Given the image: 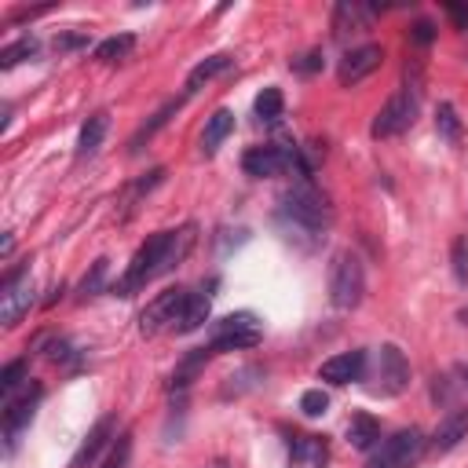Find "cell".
Segmentation results:
<instances>
[{
    "instance_id": "6",
    "label": "cell",
    "mask_w": 468,
    "mask_h": 468,
    "mask_svg": "<svg viewBox=\"0 0 468 468\" xmlns=\"http://www.w3.org/2000/svg\"><path fill=\"white\" fill-rule=\"evenodd\" d=\"M417 121V88L410 91V88H402V91H395L384 106H380V113L373 117V139H395V135H402L410 124Z\"/></svg>"
},
{
    "instance_id": "21",
    "label": "cell",
    "mask_w": 468,
    "mask_h": 468,
    "mask_svg": "<svg viewBox=\"0 0 468 468\" xmlns=\"http://www.w3.org/2000/svg\"><path fill=\"white\" fill-rule=\"evenodd\" d=\"M230 55H212V58H205V62H197L190 73H186V91H197L201 84H208L212 77H219L223 69H230Z\"/></svg>"
},
{
    "instance_id": "32",
    "label": "cell",
    "mask_w": 468,
    "mask_h": 468,
    "mask_svg": "<svg viewBox=\"0 0 468 468\" xmlns=\"http://www.w3.org/2000/svg\"><path fill=\"white\" fill-rule=\"evenodd\" d=\"M300 410H303V417H322L329 410V395L322 388H311L300 395Z\"/></svg>"
},
{
    "instance_id": "23",
    "label": "cell",
    "mask_w": 468,
    "mask_h": 468,
    "mask_svg": "<svg viewBox=\"0 0 468 468\" xmlns=\"http://www.w3.org/2000/svg\"><path fill=\"white\" fill-rule=\"evenodd\" d=\"M208 358H212V351H208V347H194V351H190V355H186V358L176 366V373H172V388H186V384L197 377V369H201Z\"/></svg>"
},
{
    "instance_id": "8",
    "label": "cell",
    "mask_w": 468,
    "mask_h": 468,
    "mask_svg": "<svg viewBox=\"0 0 468 468\" xmlns=\"http://www.w3.org/2000/svg\"><path fill=\"white\" fill-rule=\"evenodd\" d=\"M420 453H424V435L417 428H402L377 446V453L366 461V468H410Z\"/></svg>"
},
{
    "instance_id": "31",
    "label": "cell",
    "mask_w": 468,
    "mask_h": 468,
    "mask_svg": "<svg viewBox=\"0 0 468 468\" xmlns=\"http://www.w3.org/2000/svg\"><path fill=\"white\" fill-rule=\"evenodd\" d=\"M26 377V358H15V362H7L4 366V373H0V391H4V402L15 395V388H18V380Z\"/></svg>"
},
{
    "instance_id": "12",
    "label": "cell",
    "mask_w": 468,
    "mask_h": 468,
    "mask_svg": "<svg viewBox=\"0 0 468 468\" xmlns=\"http://www.w3.org/2000/svg\"><path fill=\"white\" fill-rule=\"evenodd\" d=\"M380 58H384L380 44H362V48H351V51H344V58H340V66H336V80H340L344 88H351V84L366 80V77H369V73L380 66Z\"/></svg>"
},
{
    "instance_id": "16",
    "label": "cell",
    "mask_w": 468,
    "mask_h": 468,
    "mask_svg": "<svg viewBox=\"0 0 468 468\" xmlns=\"http://www.w3.org/2000/svg\"><path fill=\"white\" fill-rule=\"evenodd\" d=\"M369 22H373V7H366V4L344 0V4L333 7V33H336L340 40H344L347 33H362V29H369Z\"/></svg>"
},
{
    "instance_id": "10",
    "label": "cell",
    "mask_w": 468,
    "mask_h": 468,
    "mask_svg": "<svg viewBox=\"0 0 468 468\" xmlns=\"http://www.w3.org/2000/svg\"><path fill=\"white\" fill-rule=\"evenodd\" d=\"M40 384H26V391L18 399H7L4 402V439H7V450L18 446V435L33 424V413H37V402H40Z\"/></svg>"
},
{
    "instance_id": "13",
    "label": "cell",
    "mask_w": 468,
    "mask_h": 468,
    "mask_svg": "<svg viewBox=\"0 0 468 468\" xmlns=\"http://www.w3.org/2000/svg\"><path fill=\"white\" fill-rule=\"evenodd\" d=\"M366 362H369L366 351H340V355H333L318 366V377L325 384H351V380L366 377Z\"/></svg>"
},
{
    "instance_id": "11",
    "label": "cell",
    "mask_w": 468,
    "mask_h": 468,
    "mask_svg": "<svg viewBox=\"0 0 468 468\" xmlns=\"http://www.w3.org/2000/svg\"><path fill=\"white\" fill-rule=\"evenodd\" d=\"M296 161V150H285V146H252L245 150L241 157V168L252 176V179H271V176H282L289 172Z\"/></svg>"
},
{
    "instance_id": "18",
    "label": "cell",
    "mask_w": 468,
    "mask_h": 468,
    "mask_svg": "<svg viewBox=\"0 0 468 468\" xmlns=\"http://www.w3.org/2000/svg\"><path fill=\"white\" fill-rule=\"evenodd\" d=\"M230 132H234V113H230L227 106H219V110L205 121V132H201V154H216L219 143H223Z\"/></svg>"
},
{
    "instance_id": "1",
    "label": "cell",
    "mask_w": 468,
    "mask_h": 468,
    "mask_svg": "<svg viewBox=\"0 0 468 468\" xmlns=\"http://www.w3.org/2000/svg\"><path fill=\"white\" fill-rule=\"evenodd\" d=\"M190 245H194V227H190V223L179 227V230H157V234H150V238L135 249L128 271L113 282L110 292H117V296H132V292L146 289L154 278L176 271L179 260L190 252Z\"/></svg>"
},
{
    "instance_id": "19",
    "label": "cell",
    "mask_w": 468,
    "mask_h": 468,
    "mask_svg": "<svg viewBox=\"0 0 468 468\" xmlns=\"http://www.w3.org/2000/svg\"><path fill=\"white\" fill-rule=\"evenodd\" d=\"M208 307H212V296L208 292H190L172 333H194V329H201V322H208Z\"/></svg>"
},
{
    "instance_id": "24",
    "label": "cell",
    "mask_w": 468,
    "mask_h": 468,
    "mask_svg": "<svg viewBox=\"0 0 468 468\" xmlns=\"http://www.w3.org/2000/svg\"><path fill=\"white\" fill-rule=\"evenodd\" d=\"M132 48H135V37L132 33H117V37H110V40H102L95 48V58L99 62H121V58H128Z\"/></svg>"
},
{
    "instance_id": "29",
    "label": "cell",
    "mask_w": 468,
    "mask_h": 468,
    "mask_svg": "<svg viewBox=\"0 0 468 468\" xmlns=\"http://www.w3.org/2000/svg\"><path fill=\"white\" fill-rule=\"evenodd\" d=\"M435 128H439L450 143H457V139H461V121H457V110H453L450 102H442V106L435 110Z\"/></svg>"
},
{
    "instance_id": "35",
    "label": "cell",
    "mask_w": 468,
    "mask_h": 468,
    "mask_svg": "<svg viewBox=\"0 0 468 468\" xmlns=\"http://www.w3.org/2000/svg\"><path fill=\"white\" fill-rule=\"evenodd\" d=\"M318 66H322V51H307V55L292 58V69H296V73H314Z\"/></svg>"
},
{
    "instance_id": "25",
    "label": "cell",
    "mask_w": 468,
    "mask_h": 468,
    "mask_svg": "<svg viewBox=\"0 0 468 468\" xmlns=\"http://www.w3.org/2000/svg\"><path fill=\"white\" fill-rule=\"evenodd\" d=\"M179 106H183V99H172V102H165V106H161V110H157V113H154V117H150V121H146V124H143V128L132 135V143H128V146H132V150H139V146H143V139H150V135H154L161 124H168V117H172Z\"/></svg>"
},
{
    "instance_id": "38",
    "label": "cell",
    "mask_w": 468,
    "mask_h": 468,
    "mask_svg": "<svg viewBox=\"0 0 468 468\" xmlns=\"http://www.w3.org/2000/svg\"><path fill=\"white\" fill-rule=\"evenodd\" d=\"M205 468H227V464H223V461H212V464H205Z\"/></svg>"
},
{
    "instance_id": "28",
    "label": "cell",
    "mask_w": 468,
    "mask_h": 468,
    "mask_svg": "<svg viewBox=\"0 0 468 468\" xmlns=\"http://www.w3.org/2000/svg\"><path fill=\"white\" fill-rule=\"evenodd\" d=\"M106 263H110V260H95V263H91V271L80 278V285H77V296H80V300H88V296L102 292V282H106Z\"/></svg>"
},
{
    "instance_id": "7",
    "label": "cell",
    "mask_w": 468,
    "mask_h": 468,
    "mask_svg": "<svg viewBox=\"0 0 468 468\" xmlns=\"http://www.w3.org/2000/svg\"><path fill=\"white\" fill-rule=\"evenodd\" d=\"M29 307H33V274H29V263H22L7 271L0 282V322L15 325Z\"/></svg>"
},
{
    "instance_id": "14",
    "label": "cell",
    "mask_w": 468,
    "mask_h": 468,
    "mask_svg": "<svg viewBox=\"0 0 468 468\" xmlns=\"http://www.w3.org/2000/svg\"><path fill=\"white\" fill-rule=\"evenodd\" d=\"M113 428H117V420L106 413V417H99L95 420V428L84 435V442H80V450L73 453V468H91L95 464V457L102 453V446L110 442V439H117L113 435Z\"/></svg>"
},
{
    "instance_id": "17",
    "label": "cell",
    "mask_w": 468,
    "mask_h": 468,
    "mask_svg": "<svg viewBox=\"0 0 468 468\" xmlns=\"http://www.w3.org/2000/svg\"><path fill=\"white\" fill-rule=\"evenodd\" d=\"M106 132H110V113H106V110L91 113V117L80 124V135H77V157H91V154L102 146Z\"/></svg>"
},
{
    "instance_id": "15",
    "label": "cell",
    "mask_w": 468,
    "mask_h": 468,
    "mask_svg": "<svg viewBox=\"0 0 468 468\" xmlns=\"http://www.w3.org/2000/svg\"><path fill=\"white\" fill-rule=\"evenodd\" d=\"M468 439V410H450L439 428L431 431V450L435 453H450L453 446H461Z\"/></svg>"
},
{
    "instance_id": "9",
    "label": "cell",
    "mask_w": 468,
    "mask_h": 468,
    "mask_svg": "<svg viewBox=\"0 0 468 468\" xmlns=\"http://www.w3.org/2000/svg\"><path fill=\"white\" fill-rule=\"evenodd\" d=\"M186 296H190V289H165V292H157V296L143 307V314H139V333H143V336H154V333H161V329H176Z\"/></svg>"
},
{
    "instance_id": "36",
    "label": "cell",
    "mask_w": 468,
    "mask_h": 468,
    "mask_svg": "<svg viewBox=\"0 0 468 468\" xmlns=\"http://www.w3.org/2000/svg\"><path fill=\"white\" fill-rule=\"evenodd\" d=\"M431 37H435V29H431L428 18H420V22L410 29V40H413V44H431Z\"/></svg>"
},
{
    "instance_id": "4",
    "label": "cell",
    "mask_w": 468,
    "mask_h": 468,
    "mask_svg": "<svg viewBox=\"0 0 468 468\" xmlns=\"http://www.w3.org/2000/svg\"><path fill=\"white\" fill-rule=\"evenodd\" d=\"M362 380H373L369 384V395H384V399L388 395H399L410 384V362H406V355L395 344H380L377 355H373V369L366 362V377Z\"/></svg>"
},
{
    "instance_id": "30",
    "label": "cell",
    "mask_w": 468,
    "mask_h": 468,
    "mask_svg": "<svg viewBox=\"0 0 468 468\" xmlns=\"http://www.w3.org/2000/svg\"><path fill=\"white\" fill-rule=\"evenodd\" d=\"M128 457H132V435H128V431H121V435L113 439V446H110V453H106L102 468H124V464H128Z\"/></svg>"
},
{
    "instance_id": "5",
    "label": "cell",
    "mask_w": 468,
    "mask_h": 468,
    "mask_svg": "<svg viewBox=\"0 0 468 468\" xmlns=\"http://www.w3.org/2000/svg\"><path fill=\"white\" fill-rule=\"evenodd\" d=\"M263 336L260 329V318L252 311H238V314H227L212 325V336H208V351L219 355V351H241V347H256Z\"/></svg>"
},
{
    "instance_id": "33",
    "label": "cell",
    "mask_w": 468,
    "mask_h": 468,
    "mask_svg": "<svg viewBox=\"0 0 468 468\" xmlns=\"http://www.w3.org/2000/svg\"><path fill=\"white\" fill-rule=\"evenodd\" d=\"M453 274L457 282H468V241L464 238L453 241Z\"/></svg>"
},
{
    "instance_id": "20",
    "label": "cell",
    "mask_w": 468,
    "mask_h": 468,
    "mask_svg": "<svg viewBox=\"0 0 468 468\" xmlns=\"http://www.w3.org/2000/svg\"><path fill=\"white\" fill-rule=\"evenodd\" d=\"M377 439H380L377 417H369V413H351V420H347V442H351L355 450H373Z\"/></svg>"
},
{
    "instance_id": "3",
    "label": "cell",
    "mask_w": 468,
    "mask_h": 468,
    "mask_svg": "<svg viewBox=\"0 0 468 468\" xmlns=\"http://www.w3.org/2000/svg\"><path fill=\"white\" fill-rule=\"evenodd\" d=\"M362 292H366V267H362L358 252H351V249L333 252V260H329V303L336 311H351L362 303Z\"/></svg>"
},
{
    "instance_id": "27",
    "label": "cell",
    "mask_w": 468,
    "mask_h": 468,
    "mask_svg": "<svg viewBox=\"0 0 468 468\" xmlns=\"http://www.w3.org/2000/svg\"><path fill=\"white\" fill-rule=\"evenodd\" d=\"M33 55H37V40L33 37H22V40H15V44H7L0 51V69H11V66H18V62H26Z\"/></svg>"
},
{
    "instance_id": "26",
    "label": "cell",
    "mask_w": 468,
    "mask_h": 468,
    "mask_svg": "<svg viewBox=\"0 0 468 468\" xmlns=\"http://www.w3.org/2000/svg\"><path fill=\"white\" fill-rule=\"evenodd\" d=\"M161 179H165V168H154V172H146L143 179H135V183L124 190V201H121V205H124V216H128V212L135 208V201H139L143 194H150V190H154Z\"/></svg>"
},
{
    "instance_id": "37",
    "label": "cell",
    "mask_w": 468,
    "mask_h": 468,
    "mask_svg": "<svg viewBox=\"0 0 468 468\" xmlns=\"http://www.w3.org/2000/svg\"><path fill=\"white\" fill-rule=\"evenodd\" d=\"M446 11H450V18H453L457 29H468V7L464 4H446Z\"/></svg>"
},
{
    "instance_id": "22",
    "label": "cell",
    "mask_w": 468,
    "mask_h": 468,
    "mask_svg": "<svg viewBox=\"0 0 468 468\" xmlns=\"http://www.w3.org/2000/svg\"><path fill=\"white\" fill-rule=\"evenodd\" d=\"M252 110H256V117L263 121V124H278L282 121V110H285V99H282V88H263L260 95H256V102H252Z\"/></svg>"
},
{
    "instance_id": "2",
    "label": "cell",
    "mask_w": 468,
    "mask_h": 468,
    "mask_svg": "<svg viewBox=\"0 0 468 468\" xmlns=\"http://www.w3.org/2000/svg\"><path fill=\"white\" fill-rule=\"evenodd\" d=\"M282 219H289L292 227L307 230V234H318L329 227L333 219V208H329V197L307 179L300 176L285 194H282Z\"/></svg>"
},
{
    "instance_id": "34",
    "label": "cell",
    "mask_w": 468,
    "mask_h": 468,
    "mask_svg": "<svg viewBox=\"0 0 468 468\" xmlns=\"http://www.w3.org/2000/svg\"><path fill=\"white\" fill-rule=\"evenodd\" d=\"M88 48V33H58L55 37V51H77Z\"/></svg>"
}]
</instances>
